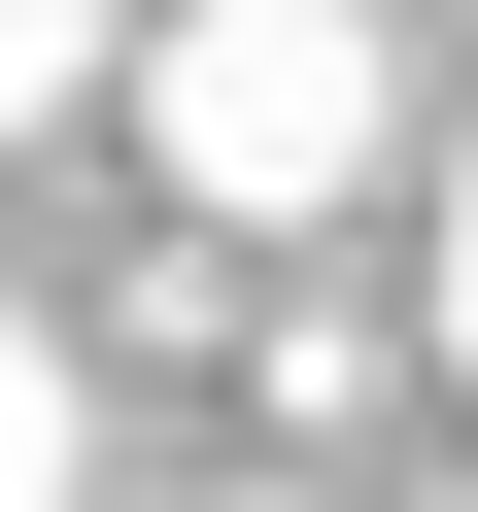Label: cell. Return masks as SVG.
I'll use <instances>...</instances> for the list:
<instances>
[{
    "mask_svg": "<svg viewBox=\"0 0 478 512\" xmlns=\"http://www.w3.org/2000/svg\"><path fill=\"white\" fill-rule=\"evenodd\" d=\"M376 137H410L376 0H171V35H137V171H171L205 239H308V205H342Z\"/></svg>",
    "mask_w": 478,
    "mask_h": 512,
    "instance_id": "cell-1",
    "label": "cell"
},
{
    "mask_svg": "<svg viewBox=\"0 0 478 512\" xmlns=\"http://www.w3.org/2000/svg\"><path fill=\"white\" fill-rule=\"evenodd\" d=\"M0 512H69V342L0 308Z\"/></svg>",
    "mask_w": 478,
    "mask_h": 512,
    "instance_id": "cell-2",
    "label": "cell"
},
{
    "mask_svg": "<svg viewBox=\"0 0 478 512\" xmlns=\"http://www.w3.org/2000/svg\"><path fill=\"white\" fill-rule=\"evenodd\" d=\"M69 69H103V0H0V137H69Z\"/></svg>",
    "mask_w": 478,
    "mask_h": 512,
    "instance_id": "cell-3",
    "label": "cell"
},
{
    "mask_svg": "<svg viewBox=\"0 0 478 512\" xmlns=\"http://www.w3.org/2000/svg\"><path fill=\"white\" fill-rule=\"evenodd\" d=\"M444 376H478V171H444Z\"/></svg>",
    "mask_w": 478,
    "mask_h": 512,
    "instance_id": "cell-4",
    "label": "cell"
}]
</instances>
